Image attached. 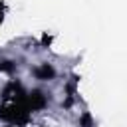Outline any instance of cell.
<instances>
[{"label": "cell", "instance_id": "cell-1", "mask_svg": "<svg viewBox=\"0 0 127 127\" xmlns=\"http://www.w3.org/2000/svg\"><path fill=\"white\" fill-rule=\"evenodd\" d=\"M32 117V111L26 105V95L20 99H12V101H4V105H0V119L12 125H26Z\"/></svg>", "mask_w": 127, "mask_h": 127}, {"label": "cell", "instance_id": "cell-2", "mask_svg": "<svg viewBox=\"0 0 127 127\" xmlns=\"http://www.w3.org/2000/svg\"><path fill=\"white\" fill-rule=\"evenodd\" d=\"M48 103H50V97H48V93H46V91H42V89L26 91V105H28V109H30L32 113L46 109V107H48Z\"/></svg>", "mask_w": 127, "mask_h": 127}, {"label": "cell", "instance_id": "cell-3", "mask_svg": "<svg viewBox=\"0 0 127 127\" xmlns=\"http://www.w3.org/2000/svg\"><path fill=\"white\" fill-rule=\"evenodd\" d=\"M32 73H34V77L40 79V81H50V79L56 77V69H54L52 64H40V65H36V67L32 69Z\"/></svg>", "mask_w": 127, "mask_h": 127}, {"label": "cell", "instance_id": "cell-4", "mask_svg": "<svg viewBox=\"0 0 127 127\" xmlns=\"http://www.w3.org/2000/svg\"><path fill=\"white\" fill-rule=\"evenodd\" d=\"M79 127H95V123H93V117H91V113H81V117H79Z\"/></svg>", "mask_w": 127, "mask_h": 127}, {"label": "cell", "instance_id": "cell-5", "mask_svg": "<svg viewBox=\"0 0 127 127\" xmlns=\"http://www.w3.org/2000/svg\"><path fill=\"white\" fill-rule=\"evenodd\" d=\"M14 67H16V64L14 62H8V60H0V71H6V73H12L14 71Z\"/></svg>", "mask_w": 127, "mask_h": 127}, {"label": "cell", "instance_id": "cell-6", "mask_svg": "<svg viewBox=\"0 0 127 127\" xmlns=\"http://www.w3.org/2000/svg\"><path fill=\"white\" fill-rule=\"evenodd\" d=\"M4 10H6V4L2 2V8H0V24L4 22Z\"/></svg>", "mask_w": 127, "mask_h": 127}]
</instances>
